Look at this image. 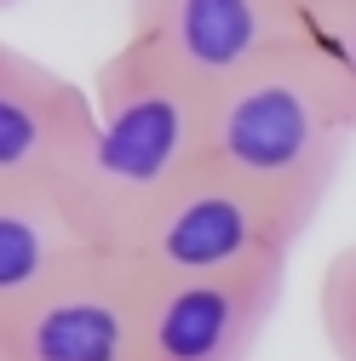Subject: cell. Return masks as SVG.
<instances>
[{
    "label": "cell",
    "mask_w": 356,
    "mask_h": 361,
    "mask_svg": "<svg viewBox=\"0 0 356 361\" xmlns=\"http://www.w3.org/2000/svg\"><path fill=\"white\" fill-rule=\"evenodd\" d=\"M201 161L207 92L121 40L93 75V144L58 201L86 247L115 252Z\"/></svg>",
    "instance_id": "1"
},
{
    "label": "cell",
    "mask_w": 356,
    "mask_h": 361,
    "mask_svg": "<svg viewBox=\"0 0 356 361\" xmlns=\"http://www.w3.org/2000/svg\"><path fill=\"white\" fill-rule=\"evenodd\" d=\"M356 138V104L310 35L242 69L207 98V161L271 195L310 230Z\"/></svg>",
    "instance_id": "2"
},
{
    "label": "cell",
    "mask_w": 356,
    "mask_h": 361,
    "mask_svg": "<svg viewBox=\"0 0 356 361\" xmlns=\"http://www.w3.org/2000/svg\"><path fill=\"white\" fill-rule=\"evenodd\" d=\"M299 235H304V224L287 218L271 195H259L253 184L230 178L225 166L201 161L115 252L150 287H161V281H230V276L287 264Z\"/></svg>",
    "instance_id": "3"
},
{
    "label": "cell",
    "mask_w": 356,
    "mask_h": 361,
    "mask_svg": "<svg viewBox=\"0 0 356 361\" xmlns=\"http://www.w3.org/2000/svg\"><path fill=\"white\" fill-rule=\"evenodd\" d=\"M144 281L121 252L86 247L0 322V361H138Z\"/></svg>",
    "instance_id": "4"
},
{
    "label": "cell",
    "mask_w": 356,
    "mask_h": 361,
    "mask_svg": "<svg viewBox=\"0 0 356 361\" xmlns=\"http://www.w3.org/2000/svg\"><path fill=\"white\" fill-rule=\"evenodd\" d=\"M304 35L287 0H132L126 40L213 98L242 69Z\"/></svg>",
    "instance_id": "5"
},
{
    "label": "cell",
    "mask_w": 356,
    "mask_h": 361,
    "mask_svg": "<svg viewBox=\"0 0 356 361\" xmlns=\"http://www.w3.org/2000/svg\"><path fill=\"white\" fill-rule=\"evenodd\" d=\"M93 144V92L0 40V195H64Z\"/></svg>",
    "instance_id": "6"
},
{
    "label": "cell",
    "mask_w": 356,
    "mask_h": 361,
    "mask_svg": "<svg viewBox=\"0 0 356 361\" xmlns=\"http://www.w3.org/2000/svg\"><path fill=\"white\" fill-rule=\"evenodd\" d=\"M287 287V264L230 281H144L138 361H247Z\"/></svg>",
    "instance_id": "7"
},
{
    "label": "cell",
    "mask_w": 356,
    "mask_h": 361,
    "mask_svg": "<svg viewBox=\"0 0 356 361\" xmlns=\"http://www.w3.org/2000/svg\"><path fill=\"white\" fill-rule=\"evenodd\" d=\"M81 252L86 235L58 195H0V322Z\"/></svg>",
    "instance_id": "8"
},
{
    "label": "cell",
    "mask_w": 356,
    "mask_h": 361,
    "mask_svg": "<svg viewBox=\"0 0 356 361\" xmlns=\"http://www.w3.org/2000/svg\"><path fill=\"white\" fill-rule=\"evenodd\" d=\"M316 322L322 338L339 361H356V241L339 247L322 264V281H316Z\"/></svg>",
    "instance_id": "9"
},
{
    "label": "cell",
    "mask_w": 356,
    "mask_h": 361,
    "mask_svg": "<svg viewBox=\"0 0 356 361\" xmlns=\"http://www.w3.org/2000/svg\"><path fill=\"white\" fill-rule=\"evenodd\" d=\"M304 35L333 58L345 92H350V104H356V0H322V6L304 18Z\"/></svg>",
    "instance_id": "10"
},
{
    "label": "cell",
    "mask_w": 356,
    "mask_h": 361,
    "mask_svg": "<svg viewBox=\"0 0 356 361\" xmlns=\"http://www.w3.org/2000/svg\"><path fill=\"white\" fill-rule=\"evenodd\" d=\"M287 6H293L299 18H310V12H316V6H322V0H287Z\"/></svg>",
    "instance_id": "11"
},
{
    "label": "cell",
    "mask_w": 356,
    "mask_h": 361,
    "mask_svg": "<svg viewBox=\"0 0 356 361\" xmlns=\"http://www.w3.org/2000/svg\"><path fill=\"white\" fill-rule=\"evenodd\" d=\"M0 6H12V0H0Z\"/></svg>",
    "instance_id": "12"
}]
</instances>
